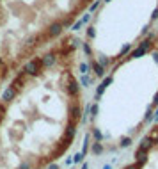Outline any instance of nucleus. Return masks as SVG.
I'll return each instance as SVG.
<instances>
[{"label":"nucleus","instance_id":"nucleus-3","mask_svg":"<svg viewBox=\"0 0 158 169\" xmlns=\"http://www.w3.org/2000/svg\"><path fill=\"white\" fill-rule=\"evenodd\" d=\"M100 0H0V93Z\"/></svg>","mask_w":158,"mask_h":169},{"label":"nucleus","instance_id":"nucleus-4","mask_svg":"<svg viewBox=\"0 0 158 169\" xmlns=\"http://www.w3.org/2000/svg\"><path fill=\"white\" fill-rule=\"evenodd\" d=\"M158 23V0H101L78 36L82 59L94 78L135 50Z\"/></svg>","mask_w":158,"mask_h":169},{"label":"nucleus","instance_id":"nucleus-2","mask_svg":"<svg viewBox=\"0 0 158 169\" xmlns=\"http://www.w3.org/2000/svg\"><path fill=\"white\" fill-rule=\"evenodd\" d=\"M87 114L91 126L108 116L114 118L112 128H123L119 148H128L140 126L158 121V23L139 46L101 77Z\"/></svg>","mask_w":158,"mask_h":169},{"label":"nucleus","instance_id":"nucleus-1","mask_svg":"<svg viewBox=\"0 0 158 169\" xmlns=\"http://www.w3.org/2000/svg\"><path fill=\"white\" fill-rule=\"evenodd\" d=\"M78 36L64 34L11 77L0 96V169H43L87 119Z\"/></svg>","mask_w":158,"mask_h":169}]
</instances>
